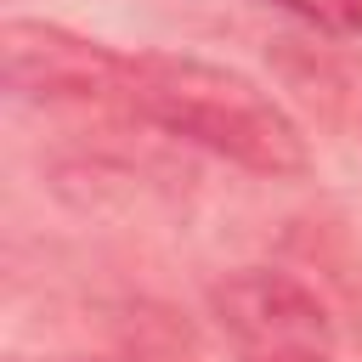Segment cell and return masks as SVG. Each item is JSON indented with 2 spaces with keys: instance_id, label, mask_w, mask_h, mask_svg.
Listing matches in <instances>:
<instances>
[{
  "instance_id": "1",
  "label": "cell",
  "mask_w": 362,
  "mask_h": 362,
  "mask_svg": "<svg viewBox=\"0 0 362 362\" xmlns=\"http://www.w3.org/2000/svg\"><path fill=\"white\" fill-rule=\"evenodd\" d=\"M147 124L249 170L266 181H294L311 170V147L300 124L272 102L249 74L204 62V57H124L119 90Z\"/></svg>"
},
{
  "instance_id": "2",
  "label": "cell",
  "mask_w": 362,
  "mask_h": 362,
  "mask_svg": "<svg viewBox=\"0 0 362 362\" xmlns=\"http://www.w3.org/2000/svg\"><path fill=\"white\" fill-rule=\"evenodd\" d=\"M209 317L238 362H339L322 300L272 266H238L209 288Z\"/></svg>"
},
{
  "instance_id": "3",
  "label": "cell",
  "mask_w": 362,
  "mask_h": 362,
  "mask_svg": "<svg viewBox=\"0 0 362 362\" xmlns=\"http://www.w3.org/2000/svg\"><path fill=\"white\" fill-rule=\"evenodd\" d=\"M6 85L17 96H113L124 90V57L96 40H79L57 23H6L0 34Z\"/></svg>"
},
{
  "instance_id": "4",
  "label": "cell",
  "mask_w": 362,
  "mask_h": 362,
  "mask_svg": "<svg viewBox=\"0 0 362 362\" xmlns=\"http://www.w3.org/2000/svg\"><path fill=\"white\" fill-rule=\"evenodd\" d=\"M317 34H362V0H272Z\"/></svg>"
}]
</instances>
